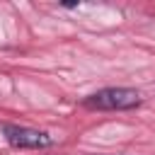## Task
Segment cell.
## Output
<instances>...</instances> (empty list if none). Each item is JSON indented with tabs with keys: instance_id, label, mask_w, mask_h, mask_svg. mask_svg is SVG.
<instances>
[{
	"instance_id": "6da1fadb",
	"label": "cell",
	"mask_w": 155,
	"mask_h": 155,
	"mask_svg": "<svg viewBox=\"0 0 155 155\" xmlns=\"http://www.w3.org/2000/svg\"><path fill=\"white\" fill-rule=\"evenodd\" d=\"M138 104H140V92L131 87H104L82 99L85 109H102V111H124Z\"/></svg>"
},
{
	"instance_id": "7a4b0ae2",
	"label": "cell",
	"mask_w": 155,
	"mask_h": 155,
	"mask_svg": "<svg viewBox=\"0 0 155 155\" xmlns=\"http://www.w3.org/2000/svg\"><path fill=\"white\" fill-rule=\"evenodd\" d=\"M5 138L10 145L15 148H46L53 143V138L44 131H36V128H27V126H12L7 124L5 128Z\"/></svg>"
}]
</instances>
